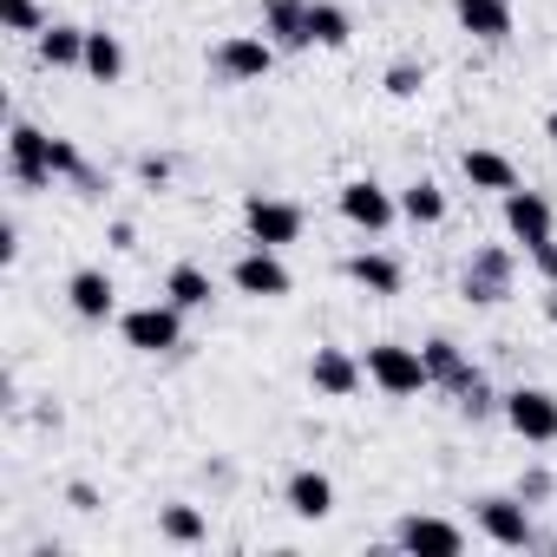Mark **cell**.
Wrapping results in <instances>:
<instances>
[{"instance_id":"1","label":"cell","mask_w":557,"mask_h":557,"mask_svg":"<svg viewBox=\"0 0 557 557\" xmlns=\"http://www.w3.org/2000/svg\"><path fill=\"white\" fill-rule=\"evenodd\" d=\"M361 368H368V381H374L387 400H413V394H426V387H433L426 355H420V348H407V342H374Z\"/></svg>"},{"instance_id":"2","label":"cell","mask_w":557,"mask_h":557,"mask_svg":"<svg viewBox=\"0 0 557 557\" xmlns=\"http://www.w3.org/2000/svg\"><path fill=\"white\" fill-rule=\"evenodd\" d=\"M8 177H14L21 190H53V184H60V171H53V138H47L40 125H27V119L8 125Z\"/></svg>"},{"instance_id":"3","label":"cell","mask_w":557,"mask_h":557,"mask_svg":"<svg viewBox=\"0 0 557 557\" xmlns=\"http://www.w3.org/2000/svg\"><path fill=\"white\" fill-rule=\"evenodd\" d=\"M119 335H125L132 355H171V348H184V309H177V302L125 309V315H119Z\"/></svg>"},{"instance_id":"4","label":"cell","mask_w":557,"mask_h":557,"mask_svg":"<svg viewBox=\"0 0 557 557\" xmlns=\"http://www.w3.org/2000/svg\"><path fill=\"white\" fill-rule=\"evenodd\" d=\"M230 289H236V296H249V302H283V296L296 289V275L283 269V256H275V249L249 243V249L230 262Z\"/></svg>"},{"instance_id":"5","label":"cell","mask_w":557,"mask_h":557,"mask_svg":"<svg viewBox=\"0 0 557 557\" xmlns=\"http://www.w3.org/2000/svg\"><path fill=\"white\" fill-rule=\"evenodd\" d=\"M243 223H249V243H262V249H289V243H302V203H289V197H269V190H256V197H243Z\"/></svg>"},{"instance_id":"6","label":"cell","mask_w":557,"mask_h":557,"mask_svg":"<svg viewBox=\"0 0 557 557\" xmlns=\"http://www.w3.org/2000/svg\"><path fill=\"white\" fill-rule=\"evenodd\" d=\"M210 66H216V79H230V86H256V79H269V66H275V40H269V34H230V40H216Z\"/></svg>"},{"instance_id":"7","label":"cell","mask_w":557,"mask_h":557,"mask_svg":"<svg viewBox=\"0 0 557 557\" xmlns=\"http://www.w3.org/2000/svg\"><path fill=\"white\" fill-rule=\"evenodd\" d=\"M505 426L531 446H557V394L550 387H511L505 394Z\"/></svg>"},{"instance_id":"8","label":"cell","mask_w":557,"mask_h":557,"mask_svg":"<svg viewBox=\"0 0 557 557\" xmlns=\"http://www.w3.org/2000/svg\"><path fill=\"white\" fill-rule=\"evenodd\" d=\"M335 203H342V216H348L355 230H368V236H381V230L400 216V197H394L387 184H374V177H348Z\"/></svg>"},{"instance_id":"9","label":"cell","mask_w":557,"mask_h":557,"mask_svg":"<svg viewBox=\"0 0 557 557\" xmlns=\"http://www.w3.org/2000/svg\"><path fill=\"white\" fill-rule=\"evenodd\" d=\"M472 518H479V531H485L498 550H531V544H537L524 498H479V505H472Z\"/></svg>"},{"instance_id":"10","label":"cell","mask_w":557,"mask_h":557,"mask_svg":"<svg viewBox=\"0 0 557 557\" xmlns=\"http://www.w3.org/2000/svg\"><path fill=\"white\" fill-rule=\"evenodd\" d=\"M511 249H498V243H485V249H472V262H466V302H505L511 296Z\"/></svg>"},{"instance_id":"11","label":"cell","mask_w":557,"mask_h":557,"mask_svg":"<svg viewBox=\"0 0 557 557\" xmlns=\"http://www.w3.org/2000/svg\"><path fill=\"white\" fill-rule=\"evenodd\" d=\"M361 381H368V368H361L348 348H315V355H309V387H315L322 400H355Z\"/></svg>"},{"instance_id":"12","label":"cell","mask_w":557,"mask_h":557,"mask_svg":"<svg viewBox=\"0 0 557 557\" xmlns=\"http://www.w3.org/2000/svg\"><path fill=\"white\" fill-rule=\"evenodd\" d=\"M66 302H73L79 322H112L119 315V283L106 269H73L66 275Z\"/></svg>"},{"instance_id":"13","label":"cell","mask_w":557,"mask_h":557,"mask_svg":"<svg viewBox=\"0 0 557 557\" xmlns=\"http://www.w3.org/2000/svg\"><path fill=\"white\" fill-rule=\"evenodd\" d=\"M498 203H505V230H511L524 249L544 243V236H557V216H550V197H544V190H505Z\"/></svg>"},{"instance_id":"14","label":"cell","mask_w":557,"mask_h":557,"mask_svg":"<svg viewBox=\"0 0 557 557\" xmlns=\"http://www.w3.org/2000/svg\"><path fill=\"white\" fill-rule=\"evenodd\" d=\"M394 544H400V550H440V557H459V550H466V531H459L453 518L413 511V518L394 524Z\"/></svg>"},{"instance_id":"15","label":"cell","mask_w":557,"mask_h":557,"mask_svg":"<svg viewBox=\"0 0 557 557\" xmlns=\"http://www.w3.org/2000/svg\"><path fill=\"white\" fill-rule=\"evenodd\" d=\"M262 34L275 40V53H302L309 40V0H262Z\"/></svg>"},{"instance_id":"16","label":"cell","mask_w":557,"mask_h":557,"mask_svg":"<svg viewBox=\"0 0 557 557\" xmlns=\"http://www.w3.org/2000/svg\"><path fill=\"white\" fill-rule=\"evenodd\" d=\"M283 498H289V511H296V518L322 524V518L335 511V479H329V472H315V466H302V472H289Z\"/></svg>"},{"instance_id":"17","label":"cell","mask_w":557,"mask_h":557,"mask_svg":"<svg viewBox=\"0 0 557 557\" xmlns=\"http://www.w3.org/2000/svg\"><path fill=\"white\" fill-rule=\"evenodd\" d=\"M453 21L472 34V40H511V0H453Z\"/></svg>"},{"instance_id":"18","label":"cell","mask_w":557,"mask_h":557,"mask_svg":"<svg viewBox=\"0 0 557 557\" xmlns=\"http://www.w3.org/2000/svg\"><path fill=\"white\" fill-rule=\"evenodd\" d=\"M342 275H348L355 289H368V296H400V262L381 256V249H355V256L342 262Z\"/></svg>"},{"instance_id":"19","label":"cell","mask_w":557,"mask_h":557,"mask_svg":"<svg viewBox=\"0 0 557 557\" xmlns=\"http://www.w3.org/2000/svg\"><path fill=\"white\" fill-rule=\"evenodd\" d=\"M459 171H466V184L472 190H518V164L505 158V151H485V145H472V151H459Z\"/></svg>"},{"instance_id":"20","label":"cell","mask_w":557,"mask_h":557,"mask_svg":"<svg viewBox=\"0 0 557 557\" xmlns=\"http://www.w3.org/2000/svg\"><path fill=\"white\" fill-rule=\"evenodd\" d=\"M420 355H426V374H433V387H446L453 400H459V394H466V387L479 381V368H472V361H466V355H459V348H453L446 335H433V342H426Z\"/></svg>"},{"instance_id":"21","label":"cell","mask_w":557,"mask_h":557,"mask_svg":"<svg viewBox=\"0 0 557 557\" xmlns=\"http://www.w3.org/2000/svg\"><path fill=\"white\" fill-rule=\"evenodd\" d=\"M86 34H92V27H66V21H53L47 34H34V47H40V66H53V73H66V66H86Z\"/></svg>"},{"instance_id":"22","label":"cell","mask_w":557,"mask_h":557,"mask_svg":"<svg viewBox=\"0 0 557 557\" xmlns=\"http://www.w3.org/2000/svg\"><path fill=\"white\" fill-rule=\"evenodd\" d=\"M210 296H216L210 269H197V262H171V275H164V302H177V309L190 315V309H210Z\"/></svg>"},{"instance_id":"23","label":"cell","mask_w":557,"mask_h":557,"mask_svg":"<svg viewBox=\"0 0 557 557\" xmlns=\"http://www.w3.org/2000/svg\"><path fill=\"white\" fill-rule=\"evenodd\" d=\"M400 216L420 223V230H440V223H446V190H440L433 177H413V184L400 190Z\"/></svg>"},{"instance_id":"24","label":"cell","mask_w":557,"mask_h":557,"mask_svg":"<svg viewBox=\"0 0 557 557\" xmlns=\"http://www.w3.org/2000/svg\"><path fill=\"white\" fill-rule=\"evenodd\" d=\"M86 73H92L99 86H119V79H125V47H119V34H106V27L86 34Z\"/></svg>"},{"instance_id":"25","label":"cell","mask_w":557,"mask_h":557,"mask_svg":"<svg viewBox=\"0 0 557 557\" xmlns=\"http://www.w3.org/2000/svg\"><path fill=\"white\" fill-rule=\"evenodd\" d=\"M309 40H315V47H348V40H355L348 8H335V0H309Z\"/></svg>"},{"instance_id":"26","label":"cell","mask_w":557,"mask_h":557,"mask_svg":"<svg viewBox=\"0 0 557 557\" xmlns=\"http://www.w3.org/2000/svg\"><path fill=\"white\" fill-rule=\"evenodd\" d=\"M158 537H164V544H203L210 524H203L197 505H164V511H158Z\"/></svg>"},{"instance_id":"27","label":"cell","mask_w":557,"mask_h":557,"mask_svg":"<svg viewBox=\"0 0 557 557\" xmlns=\"http://www.w3.org/2000/svg\"><path fill=\"white\" fill-rule=\"evenodd\" d=\"M0 21H8V34H47L40 0H0Z\"/></svg>"},{"instance_id":"28","label":"cell","mask_w":557,"mask_h":557,"mask_svg":"<svg viewBox=\"0 0 557 557\" xmlns=\"http://www.w3.org/2000/svg\"><path fill=\"white\" fill-rule=\"evenodd\" d=\"M53 171H60V177H73V184H92V171H86V158H79V145H73V138H53Z\"/></svg>"},{"instance_id":"29","label":"cell","mask_w":557,"mask_h":557,"mask_svg":"<svg viewBox=\"0 0 557 557\" xmlns=\"http://www.w3.org/2000/svg\"><path fill=\"white\" fill-rule=\"evenodd\" d=\"M426 86V66H413V60H400V66H387V92L394 99H413Z\"/></svg>"},{"instance_id":"30","label":"cell","mask_w":557,"mask_h":557,"mask_svg":"<svg viewBox=\"0 0 557 557\" xmlns=\"http://www.w3.org/2000/svg\"><path fill=\"white\" fill-rule=\"evenodd\" d=\"M524 256H531V269L544 275V283H557V236H544V243H531Z\"/></svg>"},{"instance_id":"31","label":"cell","mask_w":557,"mask_h":557,"mask_svg":"<svg viewBox=\"0 0 557 557\" xmlns=\"http://www.w3.org/2000/svg\"><path fill=\"white\" fill-rule=\"evenodd\" d=\"M138 177H145V184H164V177H171V158H138Z\"/></svg>"},{"instance_id":"32","label":"cell","mask_w":557,"mask_h":557,"mask_svg":"<svg viewBox=\"0 0 557 557\" xmlns=\"http://www.w3.org/2000/svg\"><path fill=\"white\" fill-rule=\"evenodd\" d=\"M21 256V230L14 223H0V262H14Z\"/></svg>"},{"instance_id":"33","label":"cell","mask_w":557,"mask_h":557,"mask_svg":"<svg viewBox=\"0 0 557 557\" xmlns=\"http://www.w3.org/2000/svg\"><path fill=\"white\" fill-rule=\"evenodd\" d=\"M544 138H550V145H557V112H550V119H544Z\"/></svg>"},{"instance_id":"34","label":"cell","mask_w":557,"mask_h":557,"mask_svg":"<svg viewBox=\"0 0 557 557\" xmlns=\"http://www.w3.org/2000/svg\"><path fill=\"white\" fill-rule=\"evenodd\" d=\"M544 309H550V329H557V283H550V302H544Z\"/></svg>"}]
</instances>
